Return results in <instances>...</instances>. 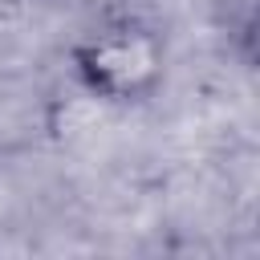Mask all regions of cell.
Instances as JSON below:
<instances>
[{
	"label": "cell",
	"instance_id": "cell-1",
	"mask_svg": "<svg viewBox=\"0 0 260 260\" xmlns=\"http://www.w3.org/2000/svg\"><path fill=\"white\" fill-rule=\"evenodd\" d=\"M73 85L110 110L146 106L167 81V37L142 16L93 24L69 49Z\"/></svg>",
	"mask_w": 260,
	"mask_h": 260
}]
</instances>
